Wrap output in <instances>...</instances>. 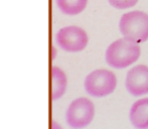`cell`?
I'll return each mask as SVG.
<instances>
[{
    "label": "cell",
    "instance_id": "obj_7",
    "mask_svg": "<svg viewBox=\"0 0 148 129\" xmlns=\"http://www.w3.org/2000/svg\"><path fill=\"white\" fill-rule=\"evenodd\" d=\"M129 118L136 129H148V98L140 99L133 104Z\"/></svg>",
    "mask_w": 148,
    "mask_h": 129
},
{
    "label": "cell",
    "instance_id": "obj_8",
    "mask_svg": "<svg viewBox=\"0 0 148 129\" xmlns=\"http://www.w3.org/2000/svg\"><path fill=\"white\" fill-rule=\"evenodd\" d=\"M68 86V78L64 72L57 66H53L51 70V97L53 101L60 99L66 93Z\"/></svg>",
    "mask_w": 148,
    "mask_h": 129
},
{
    "label": "cell",
    "instance_id": "obj_9",
    "mask_svg": "<svg viewBox=\"0 0 148 129\" xmlns=\"http://www.w3.org/2000/svg\"><path fill=\"white\" fill-rule=\"evenodd\" d=\"M59 9L66 15H77L84 11L88 0H56Z\"/></svg>",
    "mask_w": 148,
    "mask_h": 129
},
{
    "label": "cell",
    "instance_id": "obj_6",
    "mask_svg": "<svg viewBox=\"0 0 148 129\" xmlns=\"http://www.w3.org/2000/svg\"><path fill=\"white\" fill-rule=\"evenodd\" d=\"M125 86L134 97L148 94V67L139 64L131 69L127 74Z\"/></svg>",
    "mask_w": 148,
    "mask_h": 129
},
{
    "label": "cell",
    "instance_id": "obj_11",
    "mask_svg": "<svg viewBox=\"0 0 148 129\" xmlns=\"http://www.w3.org/2000/svg\"><path fill=\"white\" fill-rule=\"evenodd\" d=\"M51 129H62V126L60 125L59 123H58L56 120H53L51 123Z\"/></svg>",
    "mask_w": 148,
    "mask_h": 129
},
{
    "label": "cell",
    "instance_id": "obj_3",
    "mask_svg": "<svg viewBox=\"0 0 148 129\" xmlns=\"http://www.w3.org/2000/svg\"><path fill=\"white\" fill-rule=\"evenodd\" d=\"M84 86L86 92L92 97L102 98L115 91L117 79L111 71L96 70L87 76Z\"/></svg>",
    "mask_w": 148,
    "mask_h": 129
},
{
    "label": "cell",
    "instance_id": "obj_5",
    "mask_svg": "<svg viewBox=\"0 0 148 129\" xmlns=\"http://www.w3.org/2000/svg\"><path fill=\"white\" fill-rule=\"evenodd\" d=\"M88 35L83 28L70 25L60 28L56 34V43L60 49L68 53H79L86 49Z\"/></svg>",
    "mask_w": 148,
    "mask_h": 129
},
{
    "label": "cell",
    "instance_id": "obj_2",
    "mask_svg": "<svg viewBox=\"0 0 148 129\" xmlns=\"http://www.w3.org/2000/svg\"><path fill=\"white\" fill-rule=\"evenodd\" d=\"M119 27L125 38L136 43H144L148 39V14L137 10L125 13Z\"/></svg>",
    "mask_w": 148,
    "mask_h": 129
},
{
    "label": "cell",
    "instance_id": "obj_4",
    "mask_svg": "<svg viewBox=\"0 0 148 129\" xmlns=\"http://www.w3.org/2000/svg\"><path fill=\"white\" fill-rule=\"evenodd\" d=\"M95 115L94 104L88 98L80 97L69 105L66 112V121L73 129H83L91 124Z\"/></svg>",
    "mask_w": 148,
    "mask_h": 129
},
{
    "label": "cell",
    "instance_id": "obj_1",
    "mask_svg": "<svg viewBox=\"0 0 148 129\" xmlns=\"http://www.w3.org/2000/svg\"><path fill=\"white\" fill-rule=\"evenodd\" d=\"M140 57L138 43L127 38H120L109 45L106 51V62L115 69H124L134 64Z\"/></svg>",
    "mask_w": 148,
    "mask_h": 129
},
{
    "label": "cell",
    "instance_id": "obj_10",
    "mask_svg": "<svg viewBox=\"0 0 148 129\" xmlns=\"http://www.w3.org/2000/svg\"><path fill=\"white\" fill-rule=\"evenodd\" d=\"M113 7L117 9H127L136 5L138 0H108Z\"/></svg>",
    "mask_w": 148,
    "mask_h": 129
}]
</instances>
